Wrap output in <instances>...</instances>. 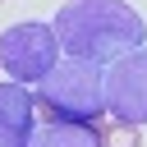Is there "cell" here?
<instances>
[{"label":"cell","instance_id":"obj_1","mask_svg":"<svg viewBox=\"0 0 147 147\" xmlns=\"http://www.w3.org/2000/svg\"><path fill=\"white\" fill-rule=\"evenodd\" d=\"M51 28H55L64 55L92 60V64H110V60L147 46V23L124 0H69L51 18Z\"/></svg>","mask_w":147,"mask_h":147},{"label":"cell","instance_id":"obj_2","mask_svg":"<svg viewBox=\"0 0 147 147\" xmlns=\"http://www.w3.org/2000/svg\"><path fill=\"white\" fill-rule=\"evenodd\" d=\"M37 110L51 119H74V124H96L106 119V69L92 60L64 55L41 83H37Z\"/></svg>","mask_w":147,"mask_h":147},{"label":"cell","instance_id":"obj_3","mask_svg":"<svg viewBox=\"0 0 147 147\" xmlns=\"http://www.w3.org/2000/svg\"><path fill=\"white\" fill-rule=\"evenodd\" d=\"M55 51H60V37H55L51 23H14L9 32H0V64L23 87L28 83H41L60 64Z\"/></svg>","mask_w":147,"mask_h":147},{"label":"cell","instance_id":"obj_4","mask_svg":"<svg viewBox=\"0 0 147 147\" xmlns=\"http://www.w3.org/2000/svg\"><path fill=\"white\" fill-rule=\"evenodd\" d=\"M106 110L124 124H147V46L110 60L106 69Z\"/></svg>","mask_w":147,"mask_h":147},{"label":"cell","instance_id":"obj_5","mask_svg":"<svg viewBox=\"0 0 147 147\" xmlns=\"http://www.w3.org/2000/svg\"><path fill=\"white\" fill-rule=\"evenodd\" d=\"M37 101L23 83H0V147H32Z\"/></svg>","mask_w":147,"mask_h":147},{"label":"cell","instance_id":"obj_6","mask_svg":"<svg viewBox=\"0 0 147 147\" xmlns=\"http://www.w3.org/2000/svg\"><path fill=\"white\" fill-rule=\"evenodd\" d=\"M32 147H101V133H96V124L51 119L41 133H32Z\"/></svg>","mask_w":147,"mask_h":147},{"label":"cell","instance_id":"obj_7","mask_svg":"<svg viewBox=\"0 0 147 147\" xmlns=\"http://www.w3.org/2000/svg\"><path fill=\"white\" fill-rule=\"evenodd\" d=\"M96 124H101V119H96ZM96 133H101V147H138V124H124V119H115V115H110Z\"/></svg>","mask_w":147,"mask_h":147},{"label":"cell","instance_id":"obj_8","mask_svg":"<svg viewBox=\"0 0 147 147\" xmlns=\"http://www.w3.org/2000/svg\"><path fill=\"white\" fill-rule=\"evenodd\" d=\"M0 69H5V64H0Z\"/></svg>","mask_w":147,"mask_h":147}]
</instances>
